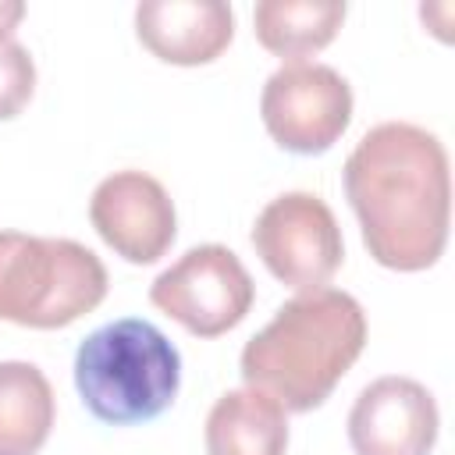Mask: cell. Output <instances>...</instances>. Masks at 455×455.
I'll return each instance as SVG.
<instances>
[{
  "label": "cell",
  "mask_w": 455,
  "mask_h": 455,
  "mask_svg": "<svg viewBox=\"0 0 455 455\" xmlns=\"http://www.w3.org/2000/svg\"><path fill=\"white\" fill-rule=\"evenodd\" d=\"M270 139L299 156L327 153L352 121V85L331 64H281L259 96Z\"/></svg>",
  "instance_id": "obj_7"
},
{
  "label": "cell",
  "mask_w": 455,
  "mask_h": 455,
  "mask_svg": "<svg viewBox=\"0 0 455 455\" xmlns=\"http://www.w3.org/2000/svg\"><path fill=\"white\" fill-rule=\"evenodd\" d=\"M345 21L338 0H263L252 11V32L263 50L288 57V64L323 50Z\"/></svg>",
  "instance_id": "obj_13"
},
{
  "label": "cell",
  "mask_w": 455,
  "mask_h": 455,
  "mask_svg": "<svg viewBox=\"0 0 455 455\" xmlns=\"http://www.w3.org/2000/svg\"><path fill=\"white\" fill-rule=\"evenodd\" d=\"M96 235L128 263H156L174 235L178 217L167 188L146 171H117L103 178L89 199Z\"/></svg>",
  "instance_id": "obj_8"
},
{
  "label": "cell",
  "mask_w": 455,
  "mask_h": 455,
  "mask_svg": "<svg viewBox=\"0 0 455 455\" xmlns=\"http://www.w3.org/2000/svg\"><path fill=\"white\" fill-rule=\"evenodd\" d=\"M181 384L174 341L149 320L121 316L82 338L75 352V387L82 405L110 427L156 419Z\"/></svg>",
  "instance_id": "obj_3"
},
{
  "label": "cell",
  "mask_w": 455,
  "mask_h": 455,
  "mask_svg": "<svg viewBox=\"0 0 455 455\" xmlns=\"http://www.w3.org/2000/svg\"><path fill=\"white\" fill-rule=\"evenodd\" d=\"M256 299L245 263L228 245H196L153 284L149 302L196 338H220L238 327Z\"/></svg>",
  "instance_id": "obj_5"
},
{
  "label": "cell",
  "mask_w": 455,
  "mask_h": 455,
  "mask_svg": "<svg viewBox=\"0 0 455 455\" xmlns=\"http://www.w3.org/2000/svg\"><path fill=\"white\" fill-rule=\"evenodd\" d=\"M107 295V267L71 238L0 231V320L53 331L92 313Z\"/></svg>",
  "instance_id": "obj_4"
},
{
  "label": "cell",
  "mask_w": 455,
  "mask_h": 455,
  "mask_svg": "<svg viewBox=\"0 0 455 455\" xmlns=\"http://www.w3.org/2000/svg\"><path fill=\"white\" fill-rule=\"evenodd\" d=\"M363 245L387 270H427L448 245L451 171L441 139L409 121L370 128L345 160Z\"/></svg>",
  "instance_id": "obj_1"
},
{
  "label": "cell",
  "mask_w": 455,
  "mask_h": 455,
  "mask_svg": "<svg viewBox=\"0 0 455 455\" xmlns=\"http://www.w3.org/2000/svg\"><path fill=\"white\" fill-rule=\"evenodd\" d=\"M252 249L267 270L295 291L327 288L345 259L334 210L313 192H284L270 199L252 224Z\"/></svg>",
  "instance_id": "obj_6"
},
{
  "label": "cell",
  "mask_w": 455,
  "mask_h": 455,
  "mask_svg": "<svg viewBox=\"0 0 455 455\" xmlns=\"http://www.w3.org/2000/svg\"><path fill=\"white\" fill-rule=\"evenodd\" d=\"M288 416L259 387L224 391L206 416V455H284Z\"/></svg>",
  "instance_id": "obj_11"
},
{
  "label": "cell",
  "mask_w": 455,
  "mask_h": 455,
  "mask_svg": "<svg viewBox=\"0 0 455 455\" xmlns=\"http://www.w3.org/2000/svg\"><path fill=\"white\" fill-rule=\"evenodd\" d=\"M437 402L412 377H377L348 412V444L355 455H430L437 441Z\"/></svg>",
  "instance_id": "obj_9"
},
{
  "label": "cell",
  "mask_w": 455,
  "mask_h": 455,
  "mask_svg": "<svg viewBox=\"0 0 455 455\" xmlns=\"http://www.w3.org/2000/svg\"><path fill=\"white\" fill-rule=\"evenodd\" d=\"M135 32L153 57L196 68L228 50L235 14L220 0H146L135 7Z\"/></svg>",
  "instance_id": "obj_10"
},
{
  "label": "cell",
  "mask_w": 455,
  "mask_h": 455,
  "mask_svg": "<svg viewBox=\"0 0 455 455\" xmlns=\"http://www.w3.org/2000/svg\"><path fill=\"white\" fill-rule=\"evenodd\" d=\"M25 14V4L18 0H0V32H14V25L21 21Z\"/></svg>",
  "instance_id": "obj_15"
},
{
  "label": "cell",
  "mask_w": 455,
  "mask_h": 455,
  "mask_svg": "<svg viewBox=\"0 0 455 455\" xmlns=\"http://www.w3.org/2000/svg\"><path fill=\"white\" fill-rule=\"evenodd\" d=\"M53 427V387L32 363H0V455H36Z\"/></svg>",
  "instance_id": "obj_12"
},
{
  "label": "cell",
  "mask_w": 455,
  "mask_h": 455,
  "mask_svg": "<svg viewBox=\"0 0 455 455\" xmlns=\"http://www.w3.org/2000/svg\"><path fill=\"white\" fill-rule=\"evenodd\" d=\"M366 345L363 306L338 288L288 299L274 320L242 348L238 370L249 387L267 391L288 412H309L331 398Z\"/></svg>",
  "instance_id": "obj_2"
},
{
  "label": "cell",
  "mask_w": 455,
  "mask_h": 455,
  "mask_svg": "<svg viewBox=\"0 0 455 455\" xmlns=\"http://www.w3.org/2000/svg\"><path fill=\"white\" fill-rule=\"evenodd\" d=\"M32 89H36L32 53L11 32H0V121L21 114V107L32 100Z\"/></svg>",
  "instance_id": "obj_14"
}]
</instances>
